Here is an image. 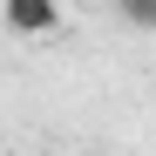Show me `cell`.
I'll use <instances>...</instances> for the list:
<instances>
[{"mask_svg": "<svg viewBox=\"0 0 156 156\" xmlns=\"http://www.w3.org/2000/svg\"><path fill=\"white\" fill-rule=\"evenodd\" d=\"M0 27L20 41H55L68 27V14H61V0H0Z\"/></svg>", "mask_w": 156, "mask_h": 156, "instance_id": "cell-1", "label": "cell"}, {"mask_svg": "<svg viewBox=\"0 0 156 156\" xmlns=\"http://www.w3.org/2000/svg\"><path fill=\"white\" fill-rule=\"evenodd\" d=\"M122 27H136V34H156V0H109Z\"/></svg>", "mask_w": 156, "mask_h": 156, "instance_id": "cell-2", "label": "cell"}]
</instances>
